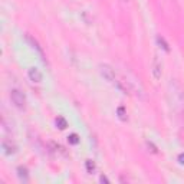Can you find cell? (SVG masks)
I'll list each match as a JSON object with an SVG mask.
<instances>
[{
	"instance_id": "cell-1",
	"label": "cell",
	"mask_w": 184,
	"mask_h": 184,
	"mask_svg": "<svg viewBox=\"0 0 184 184\" xmlns=\"http://www.w3.org/2000/svg\"><path fill=\"white\" fill-rule=\"evenodd\" d=\"M10 99H12V102L15 105H16L17 108L23 109L26 105V96L23 95V92L17 91V89H13L12 92H10Z\"/></svg>"
},
{
	"instance_id": "cell-2",
	"label": "cell",
	"mask_w": 184,
	"mask_h": 184,
	"mask_svg": "<svg viewBox=\"0 0 184 184\" xmlns=\"http://www.w3.org/2000/svg\"><path fill=\"white\" fill-rule=\"evenodd\" d=\"M99 72H101V75L104 76V78L108 81V82H111V84H114V82H115L117 72L114 71V69L109 66V65H99Z\"/></svg>"
},
{
	"instance_id": "cell-3",
	"label": "cell",
	"mask_w": 184,
	"mask_h": 184,
	"mask_svg": "<svg viewBox=\"0 0 184 184\" xmlns=\"http://www.w3.org/2000/svg\"><path fill=\"white\" fill-rule=\"evenodd\" d=\"M161 73H163V63L155 56L154 61H153V76H154V79L158 81L161 78Z\"/></svg>"
},
{
	"instance_id": "cell-4",
	"label": "cell",
	"mask_w": 184,
	"mask_h": 184,
	"mask_svg": "<svg viewBox=\"0 0 184 184\" xmlns=\"http://www.w3.org/2000/svg\"><path fill=\"white\" fill-rule=\"evenodd\" d=\"M29 78H30V81H33V82H40V81H42V73H40V71L36 69V68H30Z\"/></svg>"
},
{
	"instance_id": "cell-5",
	"label": "cell",
	"mask_w": 184,
	"mask_h": 184,
	"mask_svg": "<svg viewBox=\"0 0 184 184\" xmlns=\"http://www.w3.org/2000/svg\"><path fill=\"white\" fill-rule=\"evenodd\" d=\"M56 127H58L59 130H65L68 127V122H66V119L63 117H58L56 118Z\"/></svg>"
},
{
	"instance_id": "cell-6",
	"label": "cell",
	"mask_w": 184,
	"mask_h": 184,
	"mask_svg": "<svg viewBox=\"0 0 184 184\" xmlns=\"http://www.w3.org/2000/svg\"><path fill=\"white\" fill-rule=\"evenodd\" d=\"M3 148L6 150V154H13L16 151V147L15 145H9L7 141H3Z\"/></svg>"
},
{
	"instance_id": "cell-7",
	"label": "cell",
	"mask_w": 184,
	"mask_h": 184,
	"mask_svg": "<svg viewBox=\"0 0 184 184\" xmlns=\"http://www.w3.org/2000/svg\"><path fill=\"white\" fill-rule=\"evenodd\" d=\"M17 171H19V177H20V180L27 181V170H26L25 167H19V168H17Z\"/></svg>"
},
{
	"instance_id": "cell-8",
	"label": "cell",
	"mask_w": 184,
	"mask_h": 184,
	"mask_svg": "<svg viewBox=\"0 0 184 184\" xmlns=\"http://www.w3.org/2000/svg\"><path fill=\"white\" fill-rule=\"evenodd\" d=\"M157 42H158V45L161 46V48H163V49L165 50V52H170V48H168V45H167V43H165V40H164V38H161V36H158V38H157Z\"/></svg>"
},
{
	"instance_id": "cell-9",
	"label": "cell",
	"mask_w": 184,
	"mask_h": 184,
	"mask_svg": "<svg viewBox=\"0 0 184 184\" xmlns=\"http://www.w3.org/2000/svg\"><path fill=\"white\" fill-rule=\"evenodd\" d=\"M68 141H69V144H72V145H76V144L79 142V137H78V134H71L68 137Z\"/></svg>"
},
{
	"instance_id": "cell-10",
	"label": "cell",
	"mask_w": 184,
	"mask_h": 184,
	"mask_svg": "<svg viewBox=\"0 0 184 184\" xmlns=\"http://www.w3.org/2000/svg\"><path fill=\"white\" fill-rule=\"evenodd\" d=\"M85 165H86V170H88V173H94V171H95V163H94L92 160H86Z\"/></svg>"
},
{
	"instance_id": "cell-11",
	"label": "cell",
	"mask_w": 184,
	"mask_h": 184,
	"mask_svg": "<svg viewBox=\"0 0 184 184\" xmlns=\"http://www.w3.org/2000/svg\"><path fill=\"white\" fill-rule=\"evenodd\" d=\"M118 117L121 118L122 121H127V112H125V109H124V107L118 108Z\"/></svg>"
},
{
	"instance_id": "cell-12",
	"label": "cell",
	"mask_w": 184,
	"mask_h": 184,
	"mask_svg": "<svg viewBox=\"0 0 184 184\" xmlns=\"http://www.w3.org/2000/svg\"><path fill=\"white\" fill-rule=\"evenodd\" d=\"M178 161H180V164H184V153L178 155Z\"/></svg>"
},
{
	"instance_id": "cell-13",
	"label": "cell",
	"mask_w": 184,
	"mask_h": 184,
	"mask_svg": "<svg viewBox=\"0 0 184 184\" xmlns=\"http://www.w3.org/2000/svg\"><path fill=\"white\" fill-rule=\"evenodd\" d=\"M99 180H101V183H108V178H107L105 176H101Z\"/></svg>"
},
{
	"instance_id": "cell-14",
	"label": "cell",
	"mask_w": 184,
	"mask_h": 184,
	"mask_svg": "<svg viewBox=\"0 0 184 184\" xmlns=\"http://www.w3.org/2000/svg\"><path fill=\"white\" fill-rule=\"evenodd\" d=\"M122 3H131V0H121Z\"/></svg>"
}]
</instances>
